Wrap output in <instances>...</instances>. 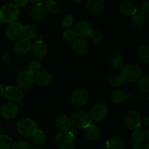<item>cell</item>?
<instances>
[{
  "label": "cell",
  "instance_id": "1",
  "mask_svg": "<svg viewBox=\"0 0 149 149\" xmlns=\"http://www.w3.org/2000/svg\"><path fill=\"white\" fill-rule=\"evenodd\" d=\"M20 16V10L13 3L4 4L0 9V20L4 23H11L15 22Z\"/></svg>",
  "mask_w": 149,
  "mask_h": 149
},
{
  "label": "cell",
  "instance_id": "2",
  "mask_svg": "<svg viewBox=\"0 0 149 149\" xmlns=\"http://www.w3.org/2000/svg\"><path fill=\"white\" fill-rule=\"evenodd\" d=\"M70 119L71 125L79 129H85L92 124L90 113L84 110L76 111Z\"/></svg>",
  "mask_w": 149,
  "mask_h": 149
},
{
  "label": "cell",
  "instance_id": "3",
  "mask_svg": "<svg viewBox=\"0 0 149 149\" xmlns=\"http://www.w3.org/2000/svg\"><path fill=\"white\" fill-rule=\"evenodd\" d=\"M142 75V71L139 66L134 64H127L122 68L121 77L123 80L133 82L139 79Z\"/></svg>",
  "mask_w": 149,
  "mask_h": 149
},
{
  "label": "cell",
  "instance_id": "4",
  "mask_svg": "<svg viewBox=\"0 0 149 149\" xmlns=\"http://www.w3.org/2000/svg\"><path fill=\"white\" fill-rule=\"evenodd\" d=\"M17 130L20 135L26 137H31L37 130V126L34 121L29 118H24L17 123Z\"/></svg>",
  "mask_w": 149,
  "mask_h": 149
},
{
  "label": "cell",
  "instance_id": "5",
  "mask_svg": "<svg viewBox=\"0 0 149 149\" xmlns=\"http://www.w3.org/2000/svg\"><path fill=\"white\" fill-rule=\"evenodd\" d=\"M55 143L60 149H73L74 147V136L69 130L62 131L55 137Z\"/></svg>",
  "mask_w": 149,
  "mask_h": 149
},
{
  "label": "cell",
  "instance_id": "6",
  "mask_svg": "<svg viewBox=\"0 0 149 149\" xmlns=\"http://www.w3.org/2000/svg\"><path fill=\"white\" fill-rule=\"evenodd\" d=\"M141 119L139 113L135 111H130L125 118V125L130 130H138L141 127Z\"/></svg>",
  "mask_w": 149,
  "mask_h": 149
},
{
  "label": "cell",
  "instance_id": "7",
  "mask_svg": "<svg viewBox=\"0 0 149 149\" xmlns=\"http://www.w3.org/2000/svg\"><path fill=\"white\" fill-rule=\"evenodd\" d=\"M4 97L10 103L20 102L23 99V93L21 89L14 86H8L4 89Z\"/></svg>",
  "mask_w": 149,
  "mask_h": 149
},
{
  "label": "cell",
  "instance_id": "8",
  "mask_svg": "<svg viewBox=\"0 0 149 149\" xmlns=\"http://www.w3.org/2000/svg\"><path fill=\"white\" fill-rule=\"evenodd\" d=\"M23 26L18 22H13L9 24L6 29V36L10 41H15L20 39L23 33Z\"/></svg>",
  "mask_w": 149,
  "mask_h": 149
},
{
  "label": "cell",
  "instance_id": "9",
  "mask_svg": "<svg viewBox=\"0 0 149 149\" xmlns=\"http://www.w3.org/2000/svg\"><path fill=\"white\" fill-rule=\"evenodd\" d=\"M34 82V76L28 71L19 73L17 77V84L20 89H28L31 87Z\"/></svg>",
  "mask_w": 149,
  "mask_h": 149
},
{
  "label": "cell",
  "instance_id": "10",
  "mask_svg": "<svg viewBox=\"0 0 149 149\" xmlns=\"http://www.w3.org/2000/svg\"><path fill=\"white\" fill-rule=\"evenodd\" d=\"M88 97L89 95L87 90L84 89H79L73 93L71 97V103L76 107H80L85 105L88 100Z\"/></svg>",
  "mask_w": 149,
  "mask_h": 149
},
{
  "label": "cell",
  "instance_id": "11",
  "mask_svg": "<svg viewBox=\"0 0 149 149\" xmlns=\"http://www.w3.org/2000/svg\"><path fill=\"white\" fill-rule=\"evenodd\" d=\"M108 113L107 108L103 103H97L92 109L90 111V117L95 122H100L106 118Z\"/></svg>",
  "mask_w": 149,
  "mask_h": 149
},
{
  "label": "cell",
  "instance_id": "12",
  "mask_svg": "<svg viewBox=\"0 0 149 149\" xmlns=\"http://www.w3.org/2000/svg\"><path fill=\"white\" fill-rule=\"evenodd\" d=\"M77 35V36H81V37H84V36H89L90 32L92 31V27L91 25L85 20H81V21H79L74 25V30H73Z\"/></svg>",
  "mask_w": 149,
  "mask_h": 149
},
{
  "label": "cell",
  "instance_id": "13",
  "mask_svg": "<svg viewBox=\"0 0 149 149\" xmlns=\"http://www.w3.org/2000/svg\"><path fill=\"white\" fill-rule=\"evenodd\" d=\"M31 49V43L30 40L26 38H20L14 45V50L18 55H24L29 52Z\"/></svg>",
  "mask_w": 149,
  "mask_h": 149
},
{
  "label": "cell",
  "instance_id": "14",
  "mask_svg": "<svg viewBox=\"0 0 149 149\" xmlns=\"http://www.w3.org/2000/svg\"><path fill=\"white\" fill-rule=\"evenodd\" d=\"M72 51L75 55H83L88 49V43L82 38H77L72 42Z\"/></svg>",
  "mask_w": 149,
  "mask_h": 149
},
{
  "label": "cell",
  "instance_id": "15",
  "mask_svg": "<svg viewBox=\"0 0 149 149\" xmlns=\"http://www.w3.org/2000/svg\"><path fill=\"white\" fill-rule=\"evenodd\" d=\"M18 112V108L13 103H8L4 105L1 109V113L5 119H13Z\"/></svg>",
  "mask_w": 149,
  "mask_h": 149
},
{
  "label": "cell",
  "instance_id": "16",
  "mask_svg": "<svg viewBox=\"0 0 149 149\" xmlns=\"http://www.w3.org/2000/svg\"><path fill=\"white\" fill-rule=\"evenodd\" d=\"M31 52L33 56L36 58H42L46 55L47 45L42 40H37L31 45Z\"/></svg>",
  "mask_w": 149,
  "mask_h": 149
},
{
  "label": "cell",
  "instance_id": "17",
  "mask_svg": "<svg viewBox=\"0 0 149 149\" xmlns=\"http://www.w3.org/2000/svg\"><path fill=\"white\" fill-rule=\"evenodd\" d=\"M52 80L53 79H52V75L47 71H39L34 77V81L39 85L43 86V87L50 85L51 83L52 82Z\"/></svg>",
  "mask_w": 149,
  "mask_h": 149
},
{
  "label": "cell",
  "instance_id": "18",
  "mask_svg": "<svg viewBox=\"0 0 149 149\" xmlns=\"http://www.w3.org/2000/svg\"><path fill=\"white\" fill-rule=\"evenodd\" d=\"M119 10L126 16L135 15L137 13L136 5L131 1H123L120 3Z\"/></svg>",
  "mask_w": 149,
  "mask_h": 149
},
{
  "label": "cell",
  "instance_id": "19",
  "mask_svg": "<svg viewBox=\"0 0 149 149\" xmlns=\"http://www.w3.org/2000/svg\"><path fill=\"white\" fill-rule=\"evenodd\" d=\"M104 1L103 0H89L86 3V10L91 13H99L104 8Z\"/></svg>",
  "mask_w": 149,
  "mask_h": 149
},
{
  "label": "cell",
  "instance_id": "20",
  "mask_svg": "<svg viewBox=\"0 0 149 149\" xmlns=\"http://www.w3.org/2000/svg\"><path fill=\"white\" fill-rule=\"evenodd\" d=\"M47 15V10L45 7V4L42 3L41 4H37L32 8L31 12V15L32 18L36 21L42 20Z\"/></svg>",
  "mask_w": 149,
  "mask_h": 149
},
{
  "label": "cell",
  "instance_id": "21",
  "mask_svg": "<svg viewBox=\"0 0 149 149\" xmlns=\"http://www.w3.org/2000/svg\"><path fill=\"white\" fill-rule=\"evenodd\" d=\"M56 125L62 131H68L71 127V119L66 115H60L55 121Z\"/></svg>",
  "mask_w": 149,
  "mask_h": 149
},
{
  "label": "cell",
  "instance_id": "22",
  "mask_svg": "<svg viewBox=\"0 0 149 149\" xmlns=\"http://www.w3.org/2000/svg\"><path fill=\"white\" fill-rule=\"evenodd\" d=\"M105 147L109 149H124L125 143L121 138L113 137L105 143Z\"/></svg>",
  "mask_w": 149,
  "mask_h": 149
},
{
  "label": "cell",
  "instance_id": "23",
  "mask_svg": "<svg viewBox=\"0 0 149 149\" xmlns=\"http://www.w3.org/2000/svg\"><path fill=\"white\" fill-rule=\"evenodd\" d=\"M86 136L90 141H95L100 136V130L95 125L91 124L86 128Z\"/></svg>",
  "mask_w": 149,
  "mask_h": 149
},
{
  "label": "cell",
  "instance_id": "24",
  "mask_svg": "<svg viewBox=\"0 0 149 149\" xmlns=\"http://www.w3.org/2000/svg\"><path fill=\"white\" fill-rule=\"evenodd\" d=\"M23 33L26 39L31 41L32 39L36 37L37 35V31L34 25L28 24L23 27Z\"/></svg>",
  "mask_w": 149,
  "mask_h": 149
},
{
  "label": "cell",
  "instance_id": "25",
  "mask_svg": "<svg viewBox=\"0 0 149 149\" xmlns=\"http://www.w3.org/2000/svg\"><path fill=\"white\" fill-rule=\"evenodd\" d=\"M31 137L33 144L36 146H42L46 141V136L45 135V132L40 130H37Z\"/></svg>",
  "mask_w": 149,
  "mask_h": 149
},
{
  "label": "cell",
  "instance_id": "26",
  "mask_svg": "<svg viewBox=\"0 0 149 149\" xmlns=\"http://www.w3.org/2000/svg\"><path fill=\"white\" fill-rule=\"evenodd\" d=\"M137 56L141 61L148 63L149 61V48L147 45H141L137 49Z\"/></svg>",
  "mask_w": 149,
  "mask_h": 149
},
{
  "label": "cell",
  "instance_id": "27",
  "mask_svg": "<svg viewBox=\"0 0 149 149\" xmlns=\"http://www.w3.org/2000/svg\"><path fill=\"white\" fill-rule=\"evenodd\" d=\"M146 134L142 130H134L132 135V139L134 144L136 145H142L146 141Z\"/></svg>",
  "mask_w": 149,
  "mask_h": 149
},
{
  "label": "cell",
  "instance_id": "28",
  "mask_svg": "<svg viewBox=\"0 0 149 149\" xmlns=\"http://www.w3.org/2000/svg\"><path fill=\"white\" fill-rule=\"evenodd\" d=\"M47 11L52 14H58L61 12V7L59 3L56 1H47L45 4Z\"/></svg>",
  "mask_w": 149,
  "mask_h": 149
},
{
  "label": "cell",
  "instance_id": "29",
  "mask_svg": "<svg viewBox=\"0 0 149 149\" xmlns=\"http://www.w3.org/2000/svg\"><path fill=\"white\" fill-rule=\"evenodd\" d=\"M123 63V57L119 52H115L111 57V65L114 69L122 68Z\"/></svg>",
  "mask_w": 149,
  "mask_h": 149
},
{
  "label": "cell",
  "instance_id": "30",
  "mask_svg": "<svg viewBox=\"0 0 149 149\" xmlns=\"http://www.w3.org/2000/svg\"><path fill=\"white\" fill-rule=\"evenodd\" d=\"M127 95L123 90H117L113 92L111 95V99L115 103H122L126 100Z\"/></svg>",
  "mask_w": 149,
  "mask_h": 149
},
{
  "label": "cell",
  "instance_id": "31",
  "mask_svg": "<svg viewBox=\"0 0 149 149\" xmlns=\"http://www.w3.org/2000/svg\"><path fill=\"white\" fill-rule=\"evenodd\" d=\"M13 145V141L10 136L6 135H0V149H10Z\"/></svg>",
  "mask_w": 149,
  "mask_h": 149
},
{
  "label": "cell",
  "instance_id": "32",
  "mask_svg": "<svg viewBox=\"0 0 149 149\" xmlns=\"http://www.w3.org/2000/svg\"><path fill=\"white\" fill-rule=\"evenodd\" d=\"M132 25L135 29H141L144 25L143 17L141 15H135L132 19Z\"/></svg>",
  "mask_w": 149,
  "mask_h": 149
},
{
  "label": "cell",
  "instance_id": "33",
  "mask_svg": "<svg viewBox=\"0 0 149 149\" xmlns=\"http://www.w3.org/2000/svg\"><path fill=\"white\" fill-rule=\"evenodd\" d=\"M41 68H42V65H41L40 63L37 61H33L29 63V73L32 74V75H36L37 73L40 71Z\"/></svg>",
  "mask_w": 149,
  "mask_h": 149
},
{
  "label": "cell",
  "instance_id": "34",
  "mask_svg": "<svg viewBox=\"0 0 149 149\" xmlns=\"http://www.w3.org/2000/svg\"><path fill=\"white\" fill-rule=\"evenodd\" d=\"M123 79L121 75H112L109 77V83L112 87H119L123 83Z\"/></svg>",
  "mask_w": 149,
  "mask_h": 149
},
{
  "label": "cell",
  "instance_id": "35",
  "mask_svg": "<svg viewBox=\"0 0 149 149\" xmlns=\"http://www.w3.org/2000/svg\"><path fill=\"white\" fill-rule=\"evenodd\" d=\"M140 12H141V15L143 17V19H149V1H143L140 8Z\"/></svg>",
  "mask_w": 149,
  "mask_h": 149
},
{
  "label": "cell",
  "instance_id": "36",
  "mask_svg": "<svg viewBox=\"0 0 149 149\" xmlns=\"http://www.w3.org/2000/svg\"><path fill=\"white\" fill-rule=\"evenodd\" d=\"M89 36L95 43H100L103 39V33L98 31H92L89 34Z\"/></svg>",
  "mask_w": 149,
  "mask_h": 149
},
{
  "label": "cell",
  "instance_id": "37",
  "mask_svg": "<svg viewBox=\"0 0 149 149\" xmlns=\"http://www.w3.org/2000/svg\"><path fill=\"white\" fill-rule=\"evenodd\" d=\"M128 97L131 101L139 103L143 100V95L138 90H132L128 95Z\"/></svg>",
  "mask_w": 149,
  "mask_h": 149
},
{
  "label": "cell",
  "instance_id": "38",
  "mask_svg": "<svg viewBox=\"0 0 149 149\" xmlns=\"http://www.w3.org/2000/svg\"><path fill=\"white\" fill-rule=\"evenodd\" d=\"M63 39L66 42H73L76 39H77V35L75 34L74 31L73 30H68L65 31L63 34Z\"/></svg>",
  "mask_w": 149,
  "mask_h": 149
},
{
  "label": "cell",
  "instance_id": "39",
  "mask_svg": "<svg viewBox=\"0 0 149 149\" xmlns=\"http://www.w3.org/2000/svg\"><path fill=\"white\" fill-rule=\"evenodd\" d=\"M139 86L141 90L143 92L148 93L149 91V78L148 77H146L144 78L141 79L139 81Z\"/></svg>",
  "mask_w": 149,
  "mask_h": 149
},
{
  "label": "cell",
  "instance_id": "40",
  "mask_svg": "<svg viewBox=\"0 0 149 149\" xmlns=\"http://www.w3.org/2000/svg\"><path fill=\"white\" fill-rule=\"evenodd\" d=\"M13 149H30L29 144L23 141H19L13 143Z\"/></svg>",
  "mask_w": 149,
  "mask_h": 149
},
{
  "label": "cell",
  "instance_id": "41",
  "mask_svg": "<svg viewBox=\"0 0 149 149\" xmlns=\"http://www.w3.org/2000/svg\"><path fill=\"white\" fill-rule=\"evenodd\" d=\"M74 17L72 15L65 16V18L63 19V26L65 29H68L72 26V24L74 23Z\"/></svg>",
  "mask_w": 149,
  "mask_h": 149
},
{
  "label": "cell",
  "instance_id": "42",
  "mask_svg": "<svg viewBox=\"0 0 149 149\" xmlns=\"http://www.w3.org/2000/svg\"><path fill=\"white\" fill-rule=\"evenodd\" d=\"M28 3V1L26 0H16L15 1V4L17 6V7H24L26 6V4Z\"/></svg>",
  "mask_w": 149,
  "mask_h": 149
},
{
  "label": "cell",
  "instance_id": "43",
  "mask_svg": "<svg viewBox=\"0 0 149 149\" xmlns=\"http://www.w3.org/2000/svg\"><path fill=\"white\" fill-rule=\"evenodd\" d=\"M131 149H145V148L142 145H136V144H134Z\"/></svg>",
  "mask_w": 149,
  "mask_h": 149
},
{
  "label": "cell",
  "instance_id": "44",
  "mask_svg": "<svg viewBox=\"0 0 149 149\" xmlns=\"http://www.w3.org/2000/svg\"><path fill=\"white\" fill-rule=\"evenodd\" d=\"M143 126H145V127H148V125H149L148 117L145 118V119H143Z\"/></svg>",
  "mask_w": 149,
  "mask_h": 149
},
{
  "label": "cell",
  "instance_id": "45",
  "mask_svg": "<svg viewBox=\"0 0 149 149\" xmlns=\"http://www.w3.org/2000/svg\"><path fill=\"white\" fill-rule=\"evenodd\" d=\"M4 87H3V86L0 85V98H1V97H2L3 95H4Z\"/></svg>",
  "mask_w": 149,
  "mask_h": 149
},
{
  "label": "cell",
  "instance_id": "46",
  "mask_svg": "<svg viewBox=\"0 0 149 149\" xmlns=\"http://www.w3.org/2000/svg\"><path fill=\"white\" fill-rule=\"evenodd\" d=\"M148 146H149V144L148 143L146 146V147H144V148H145V149H148Z\"/></svg>",
  "mask_w": 149,
  "mask_h": 149
},
{
  "label": "cell",
  "instance_id": "47",
  "mask_svg": "<svg viewBox=\"0 0 149 149\" xmlns=\"http://www.w3.org/2000/svg\"><path fill=\"white\" fill-rule=\"evenodd\" d=\"M1 126H0V135H1Z\"/></svg>",
  "mask_w": 149,
  "mask_h": 149
},
{
  "label": "cell",
  "instance_id": "48",
  "mask_svg": "<svg viewBox=\"0 0 149 149\" xmlns=\"http://www.w3.org/2000/svg\"><path fill=\"white\" fill-rule=\"evenodd\" d=\"M30 149H39V148H30Z\"/></svg>",
  "mask_w": 149,
  "mask_h": 149
},
{
  "label": "cell",
  "instance_id": "49",
  "mask_svg": "<svg viewBox=\"0 0 149 149\" xmlns=\"http://www.w3.org/2000/svg\"><path fill=\"white\" fill-rule=\"evenodd\" d=\"M99 149H107V148H99Z\"/></svg>",
  "mask_w": 149,
  "mask_h": 149
}]
</instances>
